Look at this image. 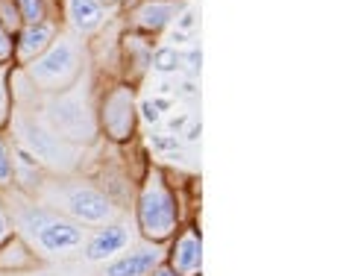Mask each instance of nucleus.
<instances>
[{
	"instance_id": "obj_1",
	"label": "nucleus",
	"mask_w": 352,
	"mask_h": 276,
	"mask_svg": "<svg viewBox=\"0 0 352 276\" xmlns=\"http://www.w3.org/2000/svg\"><path fill=\"white\" fill-rule=\"evenodd\" d=\"M185 224L182 217V200L176 194L173 182L162 168L147 164L144 176L138 180L135 191V226L138 235L147 244L164 247L176 235V229Z\"/></svg>"
},
{
	"instance_id": "obj_2",
	"label": "nucleus",
	"mask_w": 352,
	"mask_h": 276,
	"mask_svg": "<svg viewBox=\"0 0 352 276\" xmlns=\"http://www.w3.org/2000/svg\"><path fill=\"white\" fill-rule=\"evenodd\" d=\"M15 235H21L32 247V253L41 256H68V253L82 250L85 244V226L76 220L59 215L56 209L44 206L38 200H24L12 212Z\"/></svg>"
},
{
	"instance_id": "obj_3",
	"label": "nucleus",
	"mask_w": 352,
	"mask_h": 276,
	"mask_svg": "<svg viewBox=\"0 0 352 276\" xmlns=\"http://www.w3.org/2000/svg\"><path fill=\"white\" fill-rule=\"evenodd\" d=\"M82 71L85 59L80 36L59 30V36L50 41V47L21 68V76L32 88H38L41 94H62L82 80Z\"/></svg>"
},
{
	"instance_id": "obj_4",
	"label": "nucleus",
	"mask_w": 352,
	"mask_h": 276,
	"mask_svg": "<svg viewBox=\"0 0 352 276\" xmlns=\"http://www.w3.org/2000/svg\"><path fill=\"white\" fill-rule=\"evenodd\" d=\"M36 200L76 220L80 226H103L118 217L115 200L91 182H44L36 191Z\"/></svg>"
},
{
	"instance_id": "obj_5",
	"label": "nucleus",
	"mask_w": 352,
	"mask_h": 276,
	"mask_svg": "<svg viewBox=\"0 0 352 276\" xmlns=\"http://www.w3.org/2000/svg\"><path fill=\"white\" fill-rule=\"evenodd\" d=\"M9 127H15V145L30 153L44 171H53V173H62L68 176L80 168V147L68 145L65 138H59L44 120H36L27 109H12V120Z\"/></svg>"
},
{
	"instance_id": "obj_6",
	"label": "nucleus",
	"mask_w": 352,
	"mask_h": 276,
	"mask_svg": "<svg viewBox=\"0 0 352 276\" xmlns=\"http://www.w3.org/2000/svg\"><path fill=\"white\" fill-rule=\"evenodd\" d=\"M44 115H47L44 124L74 147H85L100 136V132H97L94 106L80 97V83H76L74 88H68V92H62V94H47Z\"/></svg>"
},
{
	"instance_id": "obj_7",
	"label": "nucleus",
	"mask_w": 352,
	"mask_h": 276,
	"mask_svg": "<svg viewBox=\"0 0 352 276\" xmlns=\"http://www.w3.org/2000/svg\"><path fill=\"white\" fill-rule=\"evenodd\" d=\"M94 118H97V132H103L112 145H129L138 136V120H141L135 88L124 80L112 83L97 100Z\"/></svg>"
},
{
	"instance_id": "obj_8",
	"label": "nucleus",
	"mask_w": 352,
	"mask_h": 276,
	"mask_svg": "<svg viewBox=\"0 0 352 276\" xmlns=\"http://www.w3.org/2000/svg\"><path fill=\"white\" fill-rule=\"evenodd\" d=\"M162 250L176 276H203V233L197 224H182Z\"/></svg>"
},
{
	"instance_id": "obj_9",
	"label": "nucleus",
	"mask_w": 352,
	"mask_h": 276,
	"mask_svg": "<svg viewBox=\"0 0 352 276\" xmlns=\"http://www.w3.org/2000/svg\"><path fill=\"white\" fill-rule=\"evenodd\" d=\"M185 9V0H135L129 9V30L147 39H156L168 30Z\"/></svg>"
},
{
	"instance_id": "obj_10",
	"label": "nucleus",
	"mask_w": 352,
	"mask_h": 276,
	"mask_svg": "<svg viewBox=\"0 0 352 276\" xmlns=\"http://www.w3.org/2000/svg\"><path fill=\"white\" fill-rule=\"evenodd\" d=\"M129 226L126 224H118V220H112V224H103V226H97L91 235L85 238V259L88 262H94V264H106V262H112L115 256H120L126 247H129Z\"/></svg>"
},
{
	"instance_id": "obj_11",
	"label": "nucleus",
	"mask_w": 352,
	"mask_h": 276,
	"mask_svg": "<svg viewBox=\"0 0 352 276\" xmlns=\"http://www.w3.org/2000/svg\"><path fill=\"white\" fill-rule=\"evenodd\" d=\"M153 39L141 36V32H124V39H120V80L129 83L135 88L141 80L147 76L150 71V59H153Z\"/></svg>"
},
{
	"instance_id": "obj_12",
	"label": "nucleus",
	"mask_w": 352,
	"mask_h": 276,
	"mask_svg": "<svg viewBox=\"0 0 352 276\" xmlns=\"http://www.w3.org/2000/svg\"><path fill=\"white\" fill-rule=\"evenodd\" d=\"M59 18L38 21V24H24L15 32V68H24L36 56L50 47V41L59 36Z\"/></svg>"
},
{
	"instance_id": "obj_13",
	"label": "nucleus",
	"mask_w": 352,
	"mask_h": 276,
	"mask_svg": "<svg viewBox=\"0 0 352 276\" xmlns=\"http://www.w3.org/2000/svg\"><path fill=\"white\" fill-rule=\"evenodd\" d=\"M62 12L74 36L88 39L106 27V6L100 0H62Z\"/></svg>"
},
{
	"instance_id": "obj_14",
	"label": "nucleus",
	"mask_w": 352,
	"mask_h": 276,
	"mask_svg": "<svg viewBox=\"0 0 352 276\" xmlns=\"http://www.w3.org/2000/svg\"><path fill=\"white\" fill-rule=\"evenodd\" d=\"M162 262H164V250L159 244H144L129 253H120L112 262H106L103 276H147Z\"/></svg>"
},
{
	"instance_id": "obj_15",
	"label": "nucleus",
	"mask_w": 352,
	"mask_h": 276,
	"mask_svg": "<svg viewBox=\"0 0 352 276\" xmlns=\"http://www.w3.org/2000/svg\"><path fill=\"white\" fill-rule=\"evenodd\" d=\"M32 268H38V256L24 238L12 233L0 244V273H27Z\"/></svg>"
},
{
	"instance_id": "obj_16",
	"label": "nucleus",
	"mask_w": 352,
	"mask_h": 276,
	"mask_svg": "<svg viewBox=\"0 0 352 276\" xmlns=\"http://www.w3.org/2000/svg\"><path fill=\"white\" fill-rule=\"evenodd\" d=\"M15 189V150L6 132H0V194Z\"/></svg>"
},
{
	"instance_id": "obj_17",
	"label": "nucleus",
	"mask_w": 352,
	"mask_h": 276,
	"mask_svg": "<svg viewBox=\"0 0 352 276\" xmlns=\"http://www.w3.org/2000/svg\"><path fill=\"white\" fill-rule=\"evenodd\" d=\"M12 71L15 68H3V65H0V132L9 129L12 109H15V100H12Z\"/></svg>"
},
{
	"instance_id": "obj_18",
	"label": "nucleus",
	"mask_w": 352,
	"mask_h": 276,
	"mask_svg": "<svg viewBox=\"0 0 352 276\" xmlns=\"http://www.w3.org/2000/svg\"><path fill=\"white\" fill-rule=\"evenodd\" d=\"M24 24H38V21H50L56 18V6L50 0H15Z\"/></svg>"
},
{
	"instance_id": "obj_19",
	"label": "nucleus",
	"mask_w": 352,
	"mask_h": 276,
	"mask_svg": "<svg viewBox=\"0 0 352 276\" xmlns=\"http://www.w3.org/2000/svg\"><path fill=\"white\" fill-rule=\"evenodd\" d=\"M150 68L159 71V74H176V71L182 68V53L176 50V47H159V50H153Z\"/></svg>"
},
{
	"instance_id": "obj_20",
	"label": "nucleus",
	"mask_w": 352,
	"mask_h": 276,
	"mask_svg": "<svg viewBox=\"0 0 352 276\" xmlns=\"http://www.w3.org/2000/svg\"><path fill=\"white\" fill-rule=\"evenodd\" d=\"M0 24L12 32V36H15L21 27H24V18H21L15 0H0Z\"/></svg>"
},
{
	"instance_id": "obj_21",
	"label": "nucleus",
	"mask_w": 352,
	"mask_h": 276,
	"mask_svg": "<svg viewBox=\"0 0 352 276\" xmlns=\"http://www.w3.org/2000/svg\"><path fill=\"white\" fill-rule=\"evenodd\" d=\"M0 65L15 68V36L3 24H0Z\"/></svg>"
},
{
	"instance_id": "obj_22",
	"label": "nucleus",
	"mask_w": 352,
	"mask_h": 276,
	"mask_svg": "<svg viewBox=\"0 0 352 276\" xmlns=\"http://www.w3.org/2000/svg\"><path fill=\"white\" fill-rule=\"evenodd\" d=\"M150 145H153V150H156V153H176L182 147V141L176 136H168V132H159V136L150 138Z\"/></svg>"
},
{
	"instance_id": "obj_23",
	"label": "nucleus",
	"mask_w": 352,
	"mask_h": 276,
	"mask_svg": "<svg viewBox=\"0 0 352 276\" xmlns=\"http://www.w3.org/2000/svg\"><path fill=\"white\" fill-rule=\"evenodd\" d=\"M15 233V226H12V215H9V209H6V200H3V194H0V244Z\"/></svg>"
},
{
	"instance_id": "obj_24",
	"label": "nucleus",
	"mask_w": 352,
	"mask_h": 276,
	"mask_svg": "<svg viewBox=\"0 0 352 276\" xmlns=\"http://www.w3.org/2000/svg\"><path fill=\"white\" fill-rule=\"evenodd\" d=\"M182 65L188 68L191 76L200 74V65H203V53H200V47H191L188 53H182Z\"/></svg>"
},
{
	"instance_id": "obj_25",
	"label": "nucleus",
	"mask_w": 352,
	"mask_h": 276,
	"mask_svg": "<svg viewBox=\"0 0 352 276\" xmlns=\"http://www.w3.org/2000/svg\"><path fill=\"white\" fill-rule=\"evenodd\" d=\"M138 118H144L147 124H159L162 112H159L156 106H153V100H144V103H138Z\"/></svg>"
},
{
	"instance_id": "obj_26",
	"label": "nucleus",
	"mask_w": 352,
	"mask_h": 276,
	"mask_svg": "<svg viewBox=\"0 0 352 276\" xmlns=\"http://www.w3.org/2000/svg\"><path fill=\"white\" fill-rule=\"evenodd\" d=\"M147 276H176V273H173V270L168 268V264L162 262V264H156V268H153V270H150Z\"/></svg>"
},
{
	"instance_id": "obj_27",
	"label": "nucleus",
	"mask_w": 352,
	"mask_h": 276,
	"mask_svg": "<svg viewBox=\"0 0 352 276\" xmlns=\"http://www.w3.org/2000/svg\"><path fill=\"white\" fill-rule=\"evenodd\" d=\"M100 3L109 9V6H120V3H126V0H100Z\"/></svg>"
},
{
	"instance_id": "obj_28",
	"label": "nucleus",
	"mask_w": 352,
	"mask_h": 276,
	"mask_svg": "<svg viewBox=\"0 0 352 276\" xmlns=\"http://www.w3.org/2000/svg\"><path fill=\"white\" fill-rule=\"evenodd\" d=\"M50 3H53V6H59V9H62V0H50Z\"/></svg>"
}]
</instances>
